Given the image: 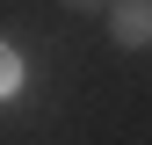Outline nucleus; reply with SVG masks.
Instances as JSON below:
<instances>
[{"label": "nucleus", "mask_w": 152, "mask_h": 145, "mask_svg": "<svg viewBox=\"0 0 152 145\" xmlns=\"http://www.w3.org/2000/svg\"><path fill=\"white\" fill-rule=\"evenodd\" d=\"M109 44H116V51H152V0H116Z\"/></svg>", "instance_id": "f257e3e1"}, {"label": "nucleus", "mask_w": 152, "mask_h": 145, "mask_svg": "<svg viewBox=\"0 0 152 145\" xmlns=\"http://www.w3.org/2000/svg\"><path fill=\"white\" fill-rule=\"evenodd\" d=\"M22 87H29V65H22V51H7V58H0V94H22Z\"/></svg>", "instance_id": "f03ea898"}, {"label": "nucleus", "mask_w": 152, "mask_h": 145, "mask_svg": "<svg viewBox=\"0 0 152 145\" xmlns=\"http://www.w3.org/2000/svg\"><path fill=\"white\" fill-rule=\"evenodd\" d=\"M72 15H116V0H65Z\"/></svg>", "instance_id": "7ed1b4c3"}]
</instances>
